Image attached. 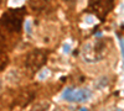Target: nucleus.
<instances>
[{"instance_id":"10","label":"nucleus","mask_w":124,"mask_h":111,"mask_svg":"<svg viewBox=\"0 0 124 111\" xmlns=\"http://www.w3.org/2000/svg\"><path fill=\"white\" fill-rule=\"evenodd\" d=\"M1 1H3V0H0V5H1Z\"/></svg>"},{"instance_id":"9","label":"nucleus","mask_w":124,"mask_h":111,"mask_svg":"<svg viewBox=\"0 0 124 111\" xmlns=\"http://www.w3.org/2000/svg\"><path fill=\"white\" fill-rule=\"evenodd\" d=\"M4 41V37H3V35H1V32H0V43H1Z\"/></svg>"},{"instance_id":"2","label":"nucleus","mask_w":124,"mask_h":111,"mask_svg":"<svg viewBox=\"0 0 124 111\" xmlns=\"http://www.w3.org/2000/svg\"><path fill=\"white\" fill-rule=\"evenodd\" d=\"M45 62H46V53H44L40 49H35L26 56L25 65L27 69L32 70V72H37L45 64Z\"/></svg>"},{"instance_id":"4","label":"nucleus","mask_w":124,"mask_h":111,"mask_svg":"<svg viewBox=\"0 0 124 111\" xmlns=\"http://www.w3.org/2000/svg\"><path fill=\"white\" fill-rule=\"evenodd\" d=\"M112 0H91L89 7L92 11H94L98 15H106L112 7Z\"/></svg>"},{"instance_id":"6","label":"nucleus","mask_w":124,"mask_h":111,"mask_svg":"<svg viewBox=\"0 0 124 111\" xmlns=\"http://www.w3.org/2000/svg\"><path fill=\"white\" fill-rule=\"evenodd\" d=\"M50 109V104L47 101H41V103H36L30 111H47Z\"/></svg>"},{"instance_id":"5","label":"nucleus","mask_w":124,"mask_h":111,"mask_svg":"<svg viewBox=\"0 0 124 111\" xmlns=\"http://www.w3.org/2000/svg\"><path fill=\"white\" fill-rule=\"evenodd\" d=\"M29 6L32 11L36 13H41L44 11L47 6V1L46 0H29Z\"/></svg>"},{"instance_id":"7","label":"nucleus","mask_w":124,"mask_h":111,"mask_svg":"<svg viewBox=\"0 0 124 111\" xmlns=\"http://www.w3.org/2000/svg\"><path fill=\"white\" fill-rule=\"evenodd\" d=\"M8 64V57L4 54H0V70H3Z\"/></svg>"},{"instance_id":"3","label":"nucleus","mask_w":124,"mask_h":111,"mask_svg":"<svg viewBox=\"0 0 124 111\" xmlns=\"http://www.w3.org/2000/svg\"><path fill=\"white\" fill-rule=\"evenodd\" d=\"M23 22V14L19 11H9L3 17V25L6 27V30L11 32H17L21 28Z\"/></svg>"},{"instance_id":"8","label":"nucleus","mask_w":124,"mask_h":111,"mask_svg":"<svg viewBox=\"0 0 124 111\" xmlns=\"http://www.w3.org/2000/svg\"><path fill=\"white\" fill-rule=\"evenodd\" d=\"M1 89H3V79L0 78V90H1Z\"/></svg>"},{"instance_id":"1","label":"nucleus","mask_w":124,"mask_h":111,"mask_svg":"<svg viewBox=\"0 0 124 111\" xmlns=\"http://www.w3.org/2000/svg\"><path fill=\"white\" fill-rule=\"evenodd\" d=\"M107 49H108V41L107 39H99L94 45L87 43L83 47V57L86 60H98L103 58L107 54Z\"/></svg>"}]
</instances>
